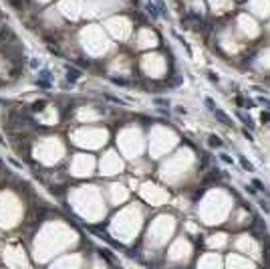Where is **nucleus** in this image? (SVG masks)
<instances>
[{"label": "nucleus", "mask_w": 270, "mask_h": 269, "mask_svg": "<svg viewBox=\"0 0 270 269\" xmlns=\"http://www.w3.org/2000/svg\"><path fill=\"white\" fill-rule=\"evenodd\" d=\"M260 119H262L264 123L270 122V112H262V113H260Z\"/></svg>", "instance_id": "nucleus-15"}, {"label": "nucleus", "mask_w": 270, "mask_h": 269, "mask_svg": "<svg viewBox=\"0 0 270 269\" xmlns=\"http://www.w3.org/2000/svg\"><path fill=\"white\" fill-rule=\"evenodd\" d=\"M258 103L266 105V107H268V112H270V99H268V97H258Z\"/></svg>", "instance_id": "nucleus-12"}, {"label": "nucleus", "mask_w": 270, "mask_h": 269, "mask_svg": "<svg viewBox=\"0 0 270 269\" xmlns=\"http://www.w3.org/2000/svg\"><path fill=\"white\" fill-rule=\"evenodd\" d=\"M212 113H214V117H216L220 123H224V126H232V119H230L228 115L222 112V109H218V107H216V109H212Z\"/></svg>", "instance_id": "nucleus-1"}, {"label": "nucleus", "mask_w": 270, "mask_h": 269, "mask_svg": "<svg viewBox=\"0 0 270 269\" xmlns=\"http://www.w3.org/2000/svg\"><path fill=\"white\" fill-rule=\"evenodd\" d=\"M111 81H113L115 85H127V81L125 79H119V77H111Z\"/></svg>", "instance_id": "nucleus-13"}, {"label": "nucleus", "mask_w": 270, "mask_h": 269, "mask_svg": "<svg viewBox=\"0 0 270 269\" xmlns=\"http://www.w3.org/2000/svg\"><path fill=\"white\" fill-rule=\"evenodd\" d=\"M81 75H83V71H81V69L67 65V79H69V81H79V79H81Z\"/></svg>", "instance_id": "nucleus-2"}, {"label": "nucleus", "mask_w": 270, "mask_h": 269, "mask_svg": "<svg viewBox=\"0 0 270 269\" xmlns=\"http://www.w3.org/2000/svg\"><path fill=\"white\" fill-rule=\"evenodd\" d=\"M238 160H240V166H242V168H244V170H248V172H254V166H252V164H250V162H248V160H246V158H244V156H240V158H238Z\"/></svg>", "instance_id": "nucleus-6"}, {"label": "nucleus", "mask_w": 270, "mask_h": 269, "mask_svg": "<svg viewBox=\"0 0 270 269\" xmlns=\"http://www.w3.org/2000/svg\"><path fill=\"white\" fill-rule=\"evenodd\" d=\"M208 77H210V81H212V83H218V75L214 73V71H210V73H208Z\"/></svg>", "instance_id": "nucleus-16"}, {"label": "nucleus", "mask_w": 270, "mask_h": 269, "mask_svg": "<svg viewBox=\"0 0 270 269\" xmlns=\"http://www.w3.org/2000/svg\"><path fill=\"white\" fill-rule=\"evenodd\" d=\"M236 115H238L240 119H242V123H244V126H248V127H254V122H252V117H248V115H244L242 112H238Z\"/></svg>", "instance_id": "nucleus-5"}, {"label": "nucleus", "mask_w": 270, "mask_h": 269, "mask_svg": "<svg viewBox=\"0 0 270 269\" xmlns=\"http://www.w3.org/2000/svg\"><path fill=\"white\" fill-rule=\"evenodd\" d=\"M99 255H101L103 259H105L107 263H113V261H115V259H113V255H111V251H109V249H99Z\"/></svg>", "instance_id": "nucleus-4"}, {"label": "nucleus", "mask_w": 270, "mask_h": 269, "mask_svg": "<svg viewBox=\"0 0 270 269\" xmlns=\"http://www.w3.org/2000/svg\"><path fill=\"white\" fill-rule=\"evenodd\" d=\"M155 103H161V105H169V101H165V99H155Z\"/></svg>", "instance_id": "nucleus-19"}, {"label": "nucleus", "mask_w": 270, "mask_h": 269, "mask_svg": "<svg viewBox=\"0 0 270 269\" xmlns=\"http://www.w3.org/2000/svg\"><path fill=\"white\" fill-rule=\"evenodd\" d=\"M244 105H246V107L250 109V107H254V101H252V99H248V101H244Z\"/></svg>", "instance_id": "nucleus-18"}, {"label": "nucleus", "mask_w": 270, "mask_h": 269, "mask_svg": "<svg viewBox=\"0 0 270 269\" xmlns=\"http://www.w3.org/2000/svg\"><path fill=\"white\" fill-rule=\"evenodd\" d=\"M145 10H147L149 14H151V18H157V16H159V12H157V8L153 6L151 2H147V4H145Z\"/></svg>", "instance_id": "nucleus-8"}, {"label": "nucleus", "mask_w": 270, "mask_h": 269, "mask_svg": "<svg viewBox=\"0 0 270 269\" xmlns=\"http://www.w3.org/2000/svg\"><path fill=\"white\" fill-rule=\"evenodd\" d=\"M258 204H260V208H262V211L266 212V215L270 212V204H268V202H264V200H258Z\"/></svg>", "instance_id": "nucleus-11"}, {"label": "nucleus", "mask_w": 270, "mask_h": 269, "mask_svg": "<svg viewBox=\"0 0 270 269\" xmlns=\"http://www.w3.org/2000/svg\"><path fill=\"white\" fill-rule=\"evenodd\" d=\"M208 144H210L212 148H222V140L218 138V136H210V138H208Z\"/></svg>", "instance_id": "nucleus-7"}, {"label": "nucleus", "mask_w": 270, "mask_h": 269, "mask_svg": "<svg viewBox=\"0 0 270 269\" xmlns=\"http://www.w3.org/2000/svg\"><path fill=\"white\" fill-rule=\"evenodd\" d=\"M45 105H46V101H34V105H32V112H42L45 109Z\"/></svg>", "instance_id": "nucleus-9"}, {"label": "nucleus", "mask_w": 270, "mask_h": 269, "mask_svg": "<svg viewBox=\"0 0 270 269\" xmlns=\"http://www.w3.org/2000/svg\"><path fill=\"white\" fill-rule=\"evenodd\" d=\"M220 160L224 162V164H234V160H232V158H230L226 152H222V154H220Z\"/></svg>", "instance_id": "nucleus-10"}, {"label": "nucleus", "mask_w": 270, "mask_h": 269, "mask_svg": "<svg viewBox=\"0 0 270 269\" xmlns=\"http://www.w3.org/2000/svg\"><path fill=\"white\" fill-rule=\"evenodd\" d=\"M252 184H254L256 188H258V190H260V192H262V194H264V196H266V198L270 200V192H268V188H266V186H264L260 180H258V178H254V180H252Z\"/></svg>", "instance_id": "nucleus-3"}, {"label": "nucleus", "mask_w": 270, "mask_h": 269, "mask_svg": "<svg viewBox=\"0 0 270 269\" xmlns=\"http://www.w3.org/2000/svg\"><path fill=\"white\" fill-rule=\"evenodd\" d=\"M206 105H208L210 109H216V103H214V99H212V97H206Z\"/></svg>", "instance_id": "nucleus-14"}, {"label": "nucleus", "mask_w": 270, "mask_h": 269, "mask_svg": "<svg viewBox=\"0 0 270 269\" xmlns=\"http://www.w3.org/2000/svg\"><path fill=\"white\" fill-rule=\"evenodd\" d=\"M242 134L246 136V138L250 140V142H254V136H252V134H250V132H248V130H242Z\"/></svg>", "instance_id": "nucleus-17"}, {"label": "nucleus", "mask_w": 270, "mask_h": 269, "mask_svg": "<svg viewBox=\"0 0 270 269\" xmlns=\"http://www.w3.org/2000/svg\"><path fill=\"white\" fill-rule=\"evenodd\" d=\"M246 192H250V194H256V190L252 188V186H246Z\"/></svg>", "instance_id": "nucleus-20"}]
</instances>
